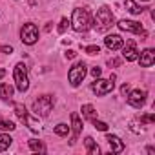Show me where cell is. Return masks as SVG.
Masks as SVG:
<instances>
[{"mask_svg": "<svg viewBox=\"0 0 155 155\" xmlns=\"http://www.w3.org/2000/svg\"><path fill=\"white\" fill-rule=\"evenodd\" d=\"M91 24H93V28H95L99 33H104V31H108L111 26H115V17H113L111 9H110L108 6H102V8L97 9L95 18H93Z\"/></svg>", "mask_w": 155, "mask_h": 155, "instance_id": "cell-1", "label": "cell"}, {"mask_svg": "<svg viewBox=\"0 0 155 155\" xmlns=\"http://www.w3.org/2000/svg\"><path fill=\"white\" fill-rule=\"evenodd\" d=\"M71 28L79 33H86L90 28H91V15L88 9H82V8H77L73 9V15H71Z\"/></svg>", "mask_w": 155, "mask_h": 155, "instance_id": "cell-2", "label": "cell"}, {"mask_svg": "<svg viewBox=\"0 0 155 155\" xmlns=\"http://www.w3.org/2000/svg\"><path fill=\"white\" fill-rule=\"evenodd\" d=\"M13 79H15V86L18 91H28L29 88V77H28V66L24 62H18L13 69Z\"/></svg>", "mask_w": 155, "mask_h": 155, "instance_id": "cell-3", "label": "cell"}, {"mask_svg": "<svg viewBox=\"0 0 155 155\" xmlns=\"http://www.w3.org/2000/svg\"><path fill=\"white\" fill-rule=\"evenodd\" d=\"M15 113H17V117L20 119V122H24L26 126H29V130H31V131L38 133L40 124H38V120H37V119H33V117L29 115V111L26 110V106H24V104L15 102Z\"/></svg>", "mask_w": 155, "mask_h": 155, "instance_id": "cell-4", "label": "cell"}, {"mask_svg": "<svg viewBox=\"0 0 155 155\" xmlns=\"http://www.w3.org/2000/svg\"><path fill=\"white\" fill-rule=\"evenodd\" d=\"M51 110H53V97L51 95H42L33 102V113L37 117H48Z\"/></svg>", "mask_w": 155, "mask_h": 155, "instance_id": "cell-5", "label": "cell"}, {"mask_svg": "<svg viewBox=\"0 0 155 155\" xmlns=\"http://www.w3.org/2000/svg\"><path fill=\"white\" fill-rule=\"evenodd\" d=\"M86 73H88L86 64H84V62H77V64H75V66L68 71V81H69V84H71L73 88L81 86V82L84 81Z\"/></svg>", "mask_w": 155, "mask_h": 155, "instance_id": "cell-6", "label": "cell"}, {"mask_svg": "<svg viewBox=\"0 0 155 155\" xmlns=\"http://www.w3.org/2000/svg\"><path fill=\"white\" fill-rule=\"evenodd\" d=\"M113 88H115V75H111L110 79H99V77H97L95 82H93V86H91V90H93L95 95H99V97L111 93Z\"/></svg>", "mask_w": 155, "mask_h": 155, "instance_id": "cell-7", "label": "cell"}, {"mask_svg": "<svg viewBox=\"0 0 155 155\" xmlns=\"http://www.w3.org/2000/svg\"><path fill=\"white\" fill-rule=\"evenodd\" d=\"M20 38H22V42L28 44V46L35 44V42L38 40V28H37L35 24H31V22L24 24L22 29H20Z\"/></svg>", "mask_w": 155, "mask_h": 155, "instance_id": "cell-8", "label": "cell"}, {"mask_svg": "<svg viewBox=\"0 0 155 155\" xmlns=\"http://www.w3.org/2000/svg\"><path fill=\"white\" fill-rule=\"evenodd\" d=\"M117 26H119L122 31H131V33H137V35H140L142 38H146V37H148L146 29H144L139 22H133V20H120Z\"/></svg>", "mask_w": 155, "mask_h": 155, "instance_id": "cell-9", "label": "cell"}, {"mask_svg": "<svg viewBox=\"0 0 155 155\" xmlns=\"http://www.w3.org/2000/svg\"><path fill=\"white\" fill-rule=\"evenodd\" d=\"M146 91L144 90H133V91H130L126 97H128V104L130 106H133V108H142L144 106V102H146Z\"/></svg>", "mask_w": 155, "mask_h": 155, "instance_id": "cell-10", "label": "cell"}, {"mask_svg": "<svg viewBox=\"0 0 155 155\" xmlns=\"http://www.w3.org/2000/svg\"><path fill=\"white\" fill-rule=\"evenodd\" d=\"M71 139H69V144L73 146L77 142V139H79L81 131H82V120L79 117V113H71Z\"/></svg>", "mask_w": 155, "mask_h": 155, "instance_id": "cell-11", "label": "cell"}, {"mask_svg": "<svg viewBox=\"0 0 155 155\" xmlns=\"http://www.w3.org/2000/svg\"><path fill=\"white\" fill-rule=\"evenodd\" d=\"M122 57H124L128 62H133V60H137V57H139V51H137L135 40H128V42H126V46L122 48Z\"/></svg>", "mask_w": 155, "mask_h": 155, "instance_id": "cell-12", "label": "cell"}, {"mask_svg": "<svg viewBox=\"0 0 155 155\" xmlns=\"http://www.w3.org/2000/svg\"><path fill=\"white\" fill-rule=\"evenodd\" d=\"M137 60L140 62L142 68H150V66H153V62H155V51H153L151 48H148V49H144V51L140 53V57H137Z\"/></svg>", "mask_w": 155, "mask_h": 155, "instance_id": "cell-13", "label": "cell"}, {"mask_svg": "<svg viewBox=\"0 0 155 155\" xmlns=\"http://www.w3.org/2000/svg\"><path fill=\"white\" fill-rule=\"evenodd\" d=\"M122 38H120V35H108L106 38H104V46L108 48V49H111V51H117V49H120L122 48Z\"/></svg>", "mask_w": 155, "mask_h": 155, "instance_id": "cell-14", "label": "cell"}, {"mask_svg": "<svg viewBox=\"0 0 155 155\" xmlns=\"http://www.w3.org/2000/svg\"><path fill=\"white\" fill-rule=\"evenodd\" d=\"M106 140H108V144H110V148H111L113 153H122L124 151V142L117 135H108Z\"/></svg>", "mask_w": 155, "mask_h": 155, "instance_id": "cell-15", "label": "cell"}, {"mask_svg": "<svg viewBox=\"0 0 155 155\" xmlns=\"http://www.w3.org/2000/svg\"><path fill=\"white\" fill-rule=\"evenodd\" d=\"M0 99L4 102H11V99H13V86L11 84H8V82L0 84Z\"/></svg>", "mask_w": 155, "mask_h": 155, "instance_id": "cell-16", "label": "cell"}, {"mask_svg": "<svg viewBox=\"0 0 155 155\" xmlns=\"http://www.w3.org/2000/svg\"><path fill=\"white\" fill-rule=\"evenodd\" d=\"M84 144H86V150H88L90 155H99V153H101L99 144H95V140H93L91 137H86V139H84Z\"/></svg>", "mask_w": 155, "mask_h": 155, "instance_id": "cell-17", "label": "cell"}, {"mask_svg": "<svg viewBox=\"0 0 155 155\" xmlns=\"http://www.w3.org/2000/svg\"><path fill=\"white\" fill-rule=\"evenodd\" d=\"M82 117H84L86 120H95V119H97L95 108H93L91 104H84V106H82Z\"/></svg>", "mask_w": 155, "mask_h": 155, "instance_id": "cell-18", "label": "cell"}, {"mask_svg": "<svg viewBox=\"0 0 155 155\" xmlns=\"http://www.w3.org/2000/svg\"><path fill=\"white\" fill-rule=\"evenodd\" d=\"M124 8H126L131 15H140V13L144 11V8H142V6H139V4H135L133 0H126V2H124Z\"/></svg>", "mask_w": 155, "mask_h": 155, "instance_id": "cell-19", "label": "cell"}, {"mask_svg": "<svg viewBox=\"0 0 155 155\" xmlns=\"http://www.w3.org/2000/svg\"><path fill=\"white\" fill-rule=\"evenodd\" d=\"M11 137L9 135H6V133H2V135H0V153H2L4 150H8L9 146H11Z\"/></svg>", "mask_w": 155, "mask_h": 155, "instance_id": "cell-20", "label": "cell"}, {"mask_svg": "<svg viewBox=\"0 0 155 155\" xmlns=\"http://www.w3.org/2000/svg\"><path fill=\"white\" fill-rule=\"evenodd\" d=\"M29 148H31L33 151H40V153H44V151H46V146H44L40 140H35V139H31V140H29Z\"/></svg>", "mask_w": 155, "mask_h": 155, "instance_id": "cell-21", "label": "cell"}, {"mask_svg": "<svg viewBox=\"0 0 155 155\" xmlns=\"http://www.w3.org/2000/svg\"><path fill=\"white\" fill-rule=\"evenodd\" d=\"M55 133H57V135H60V137H64V135H68V133H69V126H68V124H64V122H60V124H57V126H55Z\"/></svg>", "mask_w": 155, "mask_h": 155, "instance_id": "cell-22", "label": "cell"}, {"mask_svg": "<svg viewBox=\"0 0 155 155\" xmlns=\"http://www.w3.org/2000/svg\"><path fill=\"white\" fill-rule=\"evenodd\" d=\"M17 126L11 122V120H6V119H0V130L2 131H13Z\"/></svg>", "mask_w": 155, "mask_h": 155, "instance_id": "cell-23", "label": "cell"}, {"mask_svg": "<svg viewBox=\"0 0 155 155\" xmlns=\"http://www.w3.org/2000/svg\"><path fill=\"white\" fill-rule=\"evenodd\" d=\"M91 122H93L95 130H99V131H106V130H108V124L102 122V120H97V119H95V120H91Z\"/></svg>", "mask_w": 155, "mask_h": 155, "instance_id": "cell-24", "label": "cell"}, {"mask_svg": "<svg viewBox=\"0 0 155 155\" xmlns=\"http://www.w3.org/2000/svg\"><path fill=\"white\" fill-rule=\"evenodd\" d=\"M84 51H86L88 55H97V53H101V48H99V46H86Z\"/></svg>", "mask_w": 155, "mask_h": 155, "instance_id": "cell-25", "label": "cell"}, {"mask_svg": "<svg viewBox=\"0 0 155 155\" xmlns=\"http://www.w3.org/2000/svg\"><path fill=\"white\" fill-rule=\"evenodd\" d=\"M68 26H69V20L64 17V18L60 20V24H58V33H64V31L68 29Z\"/></svg>", "mask_w": 155, "mask_h": 155, "instance_id": "cell-26", "label": "cell"}, {"mask_svg": "<svg viewBox=\"0 0 155 155\" xmlns=\"http://www.w3.org/2000/svg\"><path fill=\"white\" fill-rule=\"evenodd\" d=\"M130 130H131L133 133H140V131H142V128H139V122H137V120H133V122L130 124Z\"/></svg>", "mask_w": 155, "mask_h": 155, "instance_id": "cell-27", "label": "cell"}, {"mask_svg": "<svg viewBox=\"0 0 155 155\" xmlns=\"http://www.w3.org/2000/svg\"><path fill=\"white\" fill-rule=\"evenodd\" d=\"M140 122H155V115H142Z\"/></svg>", "mask_w": 155, "mask_h": 155, "instance_id": "cell-28", "label": "cell"}, {"mask_svg": "<svg viewBox=\"0 0 155 155\" xmlns=\"http://www.w3.org/2000/svg\"><path fill=\"white\" fill-rule=\"evenodd\" d=\"M119 64H120V60H119V58H110V60H108V66H110V68H111V66H113V68H117Z\"/></svg>", "mask_w": 155, "mask_h": 155, "instance_id": "cell-29", "label": "cell"}, {"mask_svg": "<svg viewBox=\"0 0 155 155\" xmlns=\"http://www.w3.org/2000/svg\"><path fill=\"white\" fill-rule=\"evenodd\" d=\"M120 93H122L124 97L130 93V84H128V82H126V84H122V88H120Z\"/></svg>", "mask_w": 155, "mask_h": 155, "instance_id": "cell-30", "label": "cell"}, {"mask_svg": "<svg viewBox=\"0 0 155 155\" xmlns=\"http://www.w3.org/2000/svg\"><path fill=\"white\" fill-rule=\"evenodd\" d=\"M0 49H2V53H6V55L13 53V48H11V46H2V48H0Z\"/></svg>", "mask_w": 155, "mask_h": 155, "instance_id": "cell-31", "label": "cell"}, {"mask_svg": "<svg viewBox=\"0 0 155 155\" xmlns=\"http://www.w3.org/2000/svg\"><path fill=\"white\" fill-rule=\"evenodd\" d=\"M75 57H77V53H75L73 49H68V51H66V58H75Z\"/></svg>", "mask_w": 155, "mask_h": 155, "instance_id": "cell-32", "label": "cell"}, {"mask_svg": "<svg viewBox=\"0 0 155 155\" xmlns=\"http://www.w3.org/2000/svg\"><path fill=\"white\" fill-rule=\"evenodd\" d=\"M91 75L95 77V79H97V77H101V68H93L91 69Z\"/></svg>", "mask_w": 155, "mask_h": 155, "instance_id": "cell-33", "label": "cell"}, {"mask_svg": "<svg viewBox=\"0 0 155 155\" xmlns=\"http://www.w3.org/2000/svg\"><path fill=\"white\" fill-rule=\"evenodd\" d=\"M4 75H6V69H0V79H2Z\"/></svg>", "mask_w": 155, "mask_h": 155, "instance_id": "cell-34", "label": "cell"}, {"mask_svg": "<svg viewBox=\"0 0 155 155\" xmlns=\"http://www.w3.org/2000/svg\"><path fill=\"white\" fill-rule=\"evenodd\" d=\"M140 2H148V0H140Z\"/></svg>", "mask_w": 155, "mask_h": 155, "instance_id": "cell-35", "label": "cell"}]
</instances>
